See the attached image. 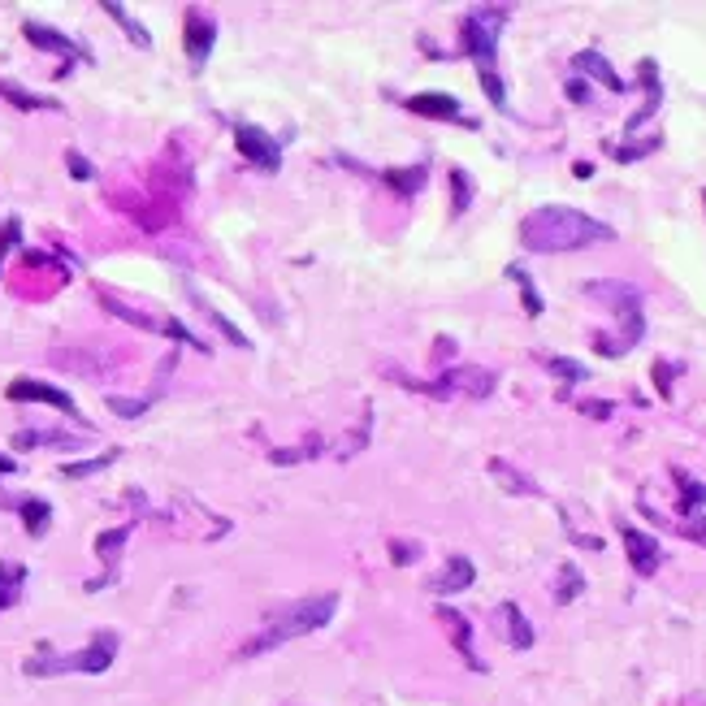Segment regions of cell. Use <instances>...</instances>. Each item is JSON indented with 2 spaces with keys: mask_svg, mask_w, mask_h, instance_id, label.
I'll use <instances>...</instances> for the list:
<instances>
[{
  "mask_svg": "<svg viewBox=\"0 0 706 706\" xmlns=\"http://www.w3.org/2000/svg\"><path fill=\"white\" fill-rule=\"evenodd\" d=\"M13 507H18V516H22V525H26V533H31V538H39V533L48 529L52 507H48L44 499H18Z\"/></svg>",
  "mask_w": 706,
  "mask_h": 706,
  "instance_id": "cell-27",
  "label": "cell"
},
{
  "mask_svg": "<svg viewBox=\"0 0 706 706\" xmlns=\"http://www.w3.org/2000/svg\"><path fill=\"white\" fill-rule=\"evenodd\" d=\"M473 581H477V564H473V559H468V555H451L447 564H442L438 577L429 581V590H434V594H460Z\"/></svg>",
  "mask_w": 706,
  "mask_h": 706,
  "instance_id": "cell-17",
  "label": "cell"
},
{
  "mask_svg": "<svg viewBox=\"0 0 706 706\" xmlns=\"http://www.w3.org/2000/svg\"><path fill=\"white\" fill-rule=\"evenodd\" d=\"M78 438H65L57 429H22V434H13V447L18 451H31V447H74Z\"/></svg>",
  "mask_w": 706,
  "mask_h": 706,
  "instance_id": "cell-26",
  "label": "cell"
},
{
  "mask_svg": "<svg viewBox=\"0 0 706 706\" xmlns=\"http://www.w3.org/2000/svg\"><path fill=\"white\" fill-rule=\"evenodd\" d=\"M416 555H421V546H412V542H399V538H390V559H395V564H412Z\"/></svg>",
  "mask_w": 706,
  "mask_h": 706,
  "instance_id": "cell-37",
  "label": "cell"
},
{
  "mask_svg": "<svg viewBox=\"0 0 706 706\" xmlns=\"http://www.w3.org/2000/svg\"><path fill=\"white\" fill-rule=\"evenodd\" d=\"M451 191H455L451 217H464L468 204H473V178H468V169H451Z\"/></svg>",
  "mask_w": 706,
  "mask_h": 706,
  "instance_id": "cell-33",
  "label": "cell"
},
{
  "mask_svg": "<svg viewBox=\"0 0 706 706\" xmlns=\"http://www.w3.org/2000/svg\"><path fill=\"white\" fill-rule=\"evenodd\" d=\"M663 148V135H650V139H629V143H607V152L616 161H642V156L659 152Z\"/></svg>",
  "mask_w": 706,
  "mask_h": 706,
  "instance_id": "cell-29",
  "label": "cell"
},
{
  "mask_svg": "<svg viewBox=\"0 0 706 706\" xmlns=\"http://www.w3.org/2000/svg\"><path fill=\"white\" fill-rule=\"evenodd\" d=\"M182 35H187V57L195 70H204L208 65V52L217 44V22L208 18L204 9H187V22H182Z\"/></svg>",
  "mask_w": 706,
  "mask_h": 706,
  "instance_id": "cell-11",
  "label": "cell"
},
{
  "mask_svg": "<svg viewBox=\"0 0 706 706\" xmlns=\"http://www.w3.org/2000/svg\"><path fill=\"white\" fill-rule=\"evenodd\" d=\"M499 620H503V629H507V642H512L516 650H529L533 646V624L525 620V611H520L516 603H503L499 607Z\"/></svg>",
  "mask_w": 706,
  "mask_h": 706,
  "instance_id": "cell-22",
  "label": "cell"
},
{
  "mask_svg": "<svg viewBox=\"0 0 706 706\" xmlns=\"http://www.w3.org/2000/svg\"><path fill=\"white\" fill-rule=\"evenodd\" d=\"M65 165H70V174H74V178H83V182H87V178H96V169H91V165L83 161V152H74V148L65 152Z\"/></svg>",
  "mask_w": 706,
  "mask_h": 706,
  "instance_id": "cell-38",
  "label": "cell"
},
{
  "mask_svg": "<svg viewBox=\"0 0 706 706\" xmlns=\"http://www.w3.org/2000/svg\"><path fill=\"white\" fill-rule=\"evenodd\" d=\"M403 109L416 113V117H434V122H460V126H473L477 122H468V117L460 113V100L447 96V91H421V96H408L403 100Z\"/></svg>",
  "mask_w": 706,
  "mask_h": 706,
  "instance_id": "cell-12",
  "label": "cell"
},
{
  "mask_svg": "<svg viewBox=\"0 0 706 706\" xmlns=\"http://www.w3.org/2000/svg\"><path fill=\"white\" fill-rule=\"evenodd\" d=\"M702 204H706V191H702Z\"/></svg>",
  "mask_w": 706,
  "mask_h": 706,
  "instance_id": "cell-44",
  "label": "cell"
},
{
  "mask_svg": "<svg viewBox=\"0 0 706 706\" xmlns=\"http://www.w3.org/2000/svg\"><path fill=\"white\" fill-rule=\"evenodd\" d=\"M117 659V633H96L83 650H74V655H57L48 642H39V650L31 659L22 663L26 676H35V681H44V676H65V672H83V676H100L109 672Z\"/></svg>",
  "mask_w": 706,
  "mask_h": 706,
  "instance_id": "cell-4",
  "label": "cell"
},
{
  "mask_svg": "<svg viewBox=\"0 0 706 706\" xmlns=\"http://www.w3.org/2000/svg\"><path fill=\"white\" fill-rule=\"evenodd\" d=\"M234 148H239V156L247 165H256V169H265V174H278V165H282V143L265 135L260 126L252 122H234Z\"/></svg>",
  "mask_w": 706,
  "mask_h": 706,
  "instance_id": "cell-8",
  "label": "cell"
},
{
  "mask_svg": "<svg viewBox=\"0 0 706 706\" xmlns=\"http://www.w3.org/2000/svg\"><path fill=\"white\" fill-rule=\"evenodd\" d=\"M585 590V577H581V568H572V564H564L559 568V585H555V603L559 607H568L572 598H577Z\"/></svg>",
  "mask_w": 706,
  "mask_h": 706,
  "instance_id": "cell-32",
  "label": "cell"
},
{
  "mask_svg": "<svg viewBox=\"0 0 706 706\" xmlns=\"http://www.w3.org/2000/svg\"><path fill=\"white\" fill-rule=\"evenodd\" d=\"M685 538H694V542H702V546H706V516L689 520V525H685Z\"/></svg>",
  "mask_w": 706,
  "mask_h": 706,
  "instance_id": "cell-41",
  "label": "cell"
},
{
  "mask_svg": "<svg viewBox=\"0 0 706 706\" xmlns=\"http://www.w3.org/2000/svg\"><path fill=\"white\" fill-rule=\"evenodd\" d=\"M104 13H109V18L122 26V31L130 35V44L135 48H152V35H148V26H139L135 18H130V9L126 5H113V0H104Z\"/></svg>",
  "mask_w": 706,
  "mask_h": 706,
  "instance_id": "cell-25",
  "label": "cell"
},
{
  "mask_svg": "<svg viewBox=\"0 0 706 706\" xmlns=\"http://www.w3.org/2000/svg\"><path fill=\"white\" fill-rule=\"evenodd\" d=\"M572 70L577 74H590V78H598V83H603L607 91H629V83H624V78L616 74V65H611L603 52H594V48H585V52H577V57H572Z\"/></svg>",
  "mask_w": 706,
  "mask_h": 706,
  "instance_id": "cell-18",
  "label": "cell"
},
{
  "mask_svg": "<svg viewBox=\"0 0 706 706\" xmlns=\"http://www.w3.org/2000/svg\"><path fill=\"white\" fill-rule=\"evenodd\" d=\"M0 100H9L13 109H22V113H61L57 96H35V91H26L18 83H0Z\"/></svg>",
  "mask_w": 706,
  "mask_h": 706,
  "instance_id": "cell-20",
  "label": "cell"
},
{
  "mask_svg": "<svg viewBox=\"0 0 706 706\" xmlns=\"http://www.w3.org/2000/svg\"><path fill=\"white\" fill-rule=\"evenodd\" d=\"M13 468H18V464H13L9 455H0V477H5V473H13Z\"/></svg>",
  "mask_w": 706,
  "mask_h": 706,
  "instance_id": "cell-43",
  "label": "cell"
},
{
  "mask_svg": "<svg viewBox=\"0 0 706 706\" xmlns=\"http://www.w3.org/2000/svg\"><path fill=\"white\" fill-rule=\"evenodd\" d=\"M5 399H13V403H48V408H57V412H65V416H74L78 425H87L83 421V412H78V403L65 395L61 386H48V382H35V377H18V382H9L5 386Z\"/></svg>",
  "mask_w": 706,
  "mask_h": 706,
  "instance_id": "cell-9",
  "label": "cell"
},
{
  "mask_svg": "<svg viewBox=\"0 0 706 706\" xmlns=\"http://www.w3.org/2000/svg\"><path fill=\"white\" fill-rule=\"evenodd\" d=\"M334 607H338V598H334V594H312V598H299V603L282 607V611H273L265 629H260L256 637H247L234 659L269 655V650H278V646H286V642H295V637L325 629V624L334 620Z\"/></svg>",
  "mask_w": 706,
  "mask_h": 706,
  "instance_id": "cell-2",
  "label": "cell"
},
{
  "mask_svg": "<svg viewBox=\"0 0 706 706\" xmlns=\"http://www.w3.org/2000/svg\"><path fill=\"white\" fill-rule=\"evenodd\" d=\"M507 18H512V9H507V5H477V9L464 13V26H460L464 52L477 61L481 78L499 74V70H494V57H499V35H503Z\"/></svg>",
  "mask_w": 706,
  "mask_h": 706,
  "instance_id": "cell-6",
  "label": "cell"
},
{
  "mask_svg": "<svg viewBox=\"0 0 706 706\" xmlns=\"http://www.w3.org/2000/svg\"><path fill=\"white\" fill-rule=\"evenodd\" d=\"M486 468H490V477H494V481H499V490H507V494H516V499H520V494H525V499H542V486H538V481H533V477L525 473V468H516V464H507V460H503V455H494V460H490Z\"/></svg>",
  "mask_w": 706,
  "mask_h": 706,
  "instance_id": "cell-15",
  "label": "cell"
},
{
  "mask_svg": "<svg viewBox=\"0 0 706 706\" xmlns=\"http://www.w3.org/2000/svg\"><path fill=\"white\" fill-rule=\"evenodd\" d=\"M620 538H624V551H629V564L637 577H650L659 564H663V546L659 538H650V533L633 529V525H620Z\"/></svg>",
  "mask_w": 706,
  "mask_h": 706,
  "instance_id": "cell-13",
  "label": "cell"
},
{
  "mask_svg": "<svg viewBox=\"0 0 706 706\" xmlns=\"http://www.w3.org/2000/svg\"><path fill=\"white\" fill-rule=\"evenodd\" d=\"M156 403V395H139V399H130V395H109V408L117 416H126V421H135V416H143Z\"/></svg>",
  "mask_w": 706,
  "mask_h": 706,
  "instance_id": "cell-34",
  "label": "cell"
},
{
  "mask_svg": "<svg viewBox=\"0 0 706 706\" xmlns=\"http://www.w3.org/2000/svg\"><path fill=\"white\" fill-rule=\"evenodd\" d=\"M546 369L559 373L564 382H581V377H590V369H581L577 360H564V356H546Z\"/></svg>",
  "mask_w": 706,
  "mask_h": 706,
  "instance_id": "cell-36",
  "label": "cell"
},
{
  "mask_svg": "<svg viewBox=\"0 0 706 706\" xmlns=\"http://www.w3.org/2000/svg\"><path fill=\"white\" fill-rule=\"evenodd\" d=\"M672 477H676V486H681V503H676V507H681L685 516H698L706 507V481H694L685 468H676Z\"/></svg>",
  "mask_w": 706,
  "mask_h": 706,
  "instance_id": "cell-24",
  "label": "cell"
},
{
  "mask_svg": "<svg viewBox=\"0 0 706 706\" xmlns=\"http://www.w3.org/2000/svg\"><path fill=\"white\" fill-rule=\"evenodd\" d=\"M330 451V442H325L321 434H308V442H299V447H273L269 451V460L278 464V468H291V464H308V460H317V455Z\"/></svg>",
  "mask_w": 706,
  "mask_h": 706,
  "instance_id": "cell-21",
  "label": "cell"
},
{
  "mask_svg": "<svg viewBox=\"0 0 706 706\" xmlns=\"http://www.w3.org/2000/svg\"><path fill=\"white\" fill-rule=\"evenodd\" d=\"M581 412L594 416V421H607V416H611V403H581Z\"/></svg>",
  "mask_w": 706,
  "mask_h": 706,
  "instance_id": "cell-42",
  "label": "cell"
},
{
  "mask_svg": "<svg viewBox=\"0 0 706 706\" xmlns=\"http://www.w3.org/2000/svg\"><path fill=\"white\" fill-rule=\"evenodd\" d=\"M434 616H438L442 629H447L451 646H455V655H460V659H464L473 672L486 676V672H490V663L477 655V646H473V624H468L464 611H455V607H434Z\"/></svg>",
  "mask_w": 706,
  "mask_h": 706,
  "instance_id": "cell-10",
  "label": "cell"
},
{
  "mask_svg": "<svg viewBox=\"0 0 706 706\" xmlns=\"http://www.w3.org/2000/svg\"><path fill=\"white\" fill-rule=\"evenodd\" d=\"M26 590V564H13V559H0V611H9Z\"/></svg>",
  "mask_w": 706,
  "mask_h": 706,
  "instance_id": "cell-23",
  "label": "cell"
},
{
  "mask_svg": "<svg viewBox=\"0 0 706 706\" xmlns=\"http://www.w3.org/2000/svg\"><path fill=\"white\" fill-rule=\"evenodd\" d=\"M117 455H122V451H117V447H109V451H100L96 460H83V464H65L61 473H65V477H91V473H100V468H109V464L117 460Z\"/></svg>",
  "mask_w": 706,
  "mask_h": 706,
  "instance_id": "cell-35",
  "label": "cell"
},
{
  "mask_svg": "<svg viewBox=\"0 0 706 706\" xmlns=\"http://www.w3.org/2000/svg\"><path fill=\"white\" fill-rule=\"evenodd\" d=\"M637 74H642V91H646V104H642V109H637V113L629 117V126H624V130H629V135H637V130H642V126L650 122V117L659 113V104H663V87H659V65H655V61H642V65H637Z\"/></svg>",
  "mask_w": 706,
  "mask_h": 706,
  "instance_id": "cell-16",
  "label": "cell"
},
{
  "mask_svg": "<svg viewBox=\"0 0 706 706\" xmlns=\"http://www.w3.org/2000/svg\"><path fill=\"white\" fill-rule=\"evenodd\" d=\"M594 304H607L611 312L620 317V338L607 347V356H629V351L646 338V312H642V291L633 282H620V278H590L581 286Z\"/></svg>",
  "mask_w": 706,
  "mask_h": 706,
  "instance_id": "cell-3",
  "label": "cell"
},
{
  "mask_svg": "<svg viewBox=\"0 0 706 706\" xmlns=\"http://www.w3.org/2000/svg\"><path fill=\"white\" fill-rule=\"evenodd\" d=\"M616 230L581 208L568 204H542L520 221V243L533 256H564V252H585L594 243H611Z\"/></svg>",
  "mask_w": 706,
  "mask_h": 706,
  "instance_id": "cell-1",
  "label": "cell"
},
{
  "mask_svg": "<svg viewBox=\"0 0 706 706\" xmlns=\"http://www.w3.org/2000/svg\"><path fill=\"white\" fill-rule=\"evenodd\" d=\"M382 373L390 377L395 386L412 390V395H425V399H451V395H468V399H490L494 386H499V377H494L490 369H473V364H447L434 382H421V377H408L399 369H390V364H382Z\"/></svg>",
  "mask_w": 706,
  "mask_h": 706,
  "instance_id": "cell-5",
  "label": "cell"
},
{
  "mask_svg": "<svg viewBox=\"0 0 706 706\" xmlns=\"http://www.w3.org/2000/svg\"><path fill=\"white\" fill-rule=\"evenodd\" d=\"M191 304H195V308H200V312H204V317H208V321H213V325H217V330H221V334H226V338H230V343H234V347H252V338H247V334H243V330H239V325H234V321H226V317H221V312H217L213 304H208V299H204V295H191Z\"/></svg>",
  "mask_w": 706,
  "mask_h": 706,
  "instance_id": "cell-28",
  "label": "cell"
},
{
  "mask_svg": "<svg viewBox=\"0 0 706 706\" xmlns=\"http://www.w3.org/2000/svg\"><path fill=\"white\" fill-rule=\"evenodd\" d=\"M126 538H130V525H122V529H109V533H100V542H96V555L104 559V568H109V577H113V568H117V551L126 546Z\"/></svg>",
  "mask_w": 706,
  "mask_h": 706,
  "instance_id": "cell-31",
  "label": "cell"
},
{
  "mask_svg": "<svg viewBox=\"0 0 706 706\" xmlns=\"http://www.w3.org/2000/svg\"><path fill=\"white\" fill-rule=\"evenodd\" d=\"M507 278H512V282L520 286V299H525V312H529V317H542V295H538V286H533L529 269H520V265H507Z\"/></svg>",
  "mask_w": 706,
  "mask_h": 706,
  "instance_id": "cell-30",
  "label": "cell"
},
{
  "mask_svg": "<svg viewBox=\"0 0 706 706\" xmlns=\"http://www.w3.org/2000/svg\"><path fill=\"white\" fill-rule=\"evenodd\" d=\"M334 161L347 165V169H356V174H364V178L386 182V187L395 191V195H403V200L421 195V191H425V178H429V165H425V161H416V165H408V169H369V165H360L356 156H347V152H338Z\"/></svg>",
  "mask_w": 706,
  "mask_h": 706,
  "instance_id": "cell-7",
  "label": "cell"
},
{
  "mask_svg": "<svg viewBox=\"0 0 706 706\" xmlns=\"http://www.w3.org/2000/svg\"><path fill=\"white\" fill-rule=\"evenodd\" d=\"M22 35L31 39L35 48H44V52H57V57H65V74H70V65H74V61H87V52L78 48L70 35L52 31V26H44V22H22Z\"/></svg>",
  "mask_w": 706,
  "mask_h": 706,
  "instance_id": "cell-14",
  "label": "cell"
},
{
  "mask_svg": "<svg viewBox=\"0 0 706 706\" xmlns=\"http://www.w3.org/2000/svg\"><path fill=\"white\" fill-rule=\"evenodd\" d=\"M672 373H676V364H672V360H659V364H655V382H659L663 395H668V386H672Z\"/></svg>",
  "mask_w": 706,
  "mask_h": 706,
  "instance_id": "cell-39",
  "label": "cell"
},
{
  "mask_svg": "<svg viewBox=\"0 0 706 706\" xmlns=\"http://www.w3.org/2000/svg\"><path fill=\"white\" fill-rule=\"evenodd\" d=\"M568 100H572V104H585V100H590V87H585V78H572V83H568Z\"/></svg>",
  "mask_w": 706,
  "mask_h": 706,
  "instance_id": "cell-40",
  "label": "cell"
},
{
  "mask_svg": "<svg viewBox=\"0 0 706 706\" xmlns=\"http://www.w3.org/2000/svg\"><path fill=\"white\" fill-rule=\"evenodd\" d=\"M100 308L109 312V317H117V321L135 325V330H143V334H165V321H156L152 312H139V308L122 304V299H117V295H109V291H100Z\"/></svg>",
  "mask_w": 706,
  "mask_h": 706,
  "instance_id": "cell-19",
  "label": "cell"
}]
</instances>
